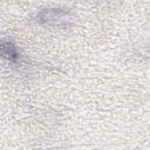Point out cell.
Wrapping results in <instances>:
<instances>
[{
    "label": "cell",
    "instance_id": "1",
    "mask_svg": "<svg viewBox=\"0 0 150 150\" xmlns=\"http://www.w3.org/2000/svg\"><path fill=\"white\" fill-rule=\"evenodd\" d=\"M1 50H2V55L6 59H8L9 61H14L18 57V53L15 50V47L11 42H2Z\"/></svg>",
    "mask_w": 150,
    "mask_h": 150
}]
</instances>
